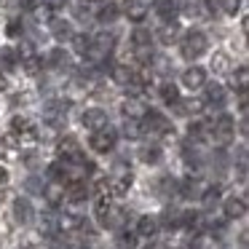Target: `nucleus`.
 <instances>
[{
	"label": "nucleus",
	"instance_id": "1",
	"mask_svg": "<svg viewBox=\"0 0 249 249\" xmlns=\"http://www.w3.org/2000/svg\"><path fill=\"white\" fill-rule=\"evenodd\" d=\"M233 134H236V124L231 115H217V121L209 126V137L214 140V145H231Z\"/></svg>",
	"mask_w": 249,
	"mask_h": 249
},
{
	"label": "nucleus",
	"instance_id": "2",
	"mask_svg": "<svg viewBox=\"0 0 249 249\" xmlns=\"http://www.w3.org/2000/svg\"><path fill=\"white\" fill-rule=\"evenodd\" d=\"M131 49H134V56L140 62H150L153 56V33L147 27H137L131 33Z\"/></svg>",
	"mask_w": 249,
	"mask_h": 249
},
{
	"label": "nucleus",
	"instance_id": "3",
	"mask_svg": "<svg viewBox=\"0 0 249 249\" xmlns=\"http://www.w3.org/2000/svg\"><path fill=\"white\" fill-rule=\"evenodd\" d=\"M179 51H182V56H185L188 62L198 59V56L206 51V35L198 33V30H190V33L182 38V46H179Z\"/></svg>",
	"mask_w": 249,
	"mask_h": 249
},
{
	"label": "nucleus",
	"instance_id": "4",
	"mask_svg": "<svg viewBox=\"0 0 249 249\" xmlns=\"http://www.w3.org/2000/svg\"><path fill=\"white\" fill-rule=\"evenodd\" d=\"M142 121H145V124H142V131H147V134H153V137H169L174 131L172 121L161 113H153V110L142 115Z\"/></svg>",
	"mask_w": 249,
	"mask_h": 249
},
{
	"label": "nucleus",
	"instance_id": "5",
	"mask_svg": "<svg viewBox=\"0 0 249 249\" xmlns=\"http://www.w3.org/2000/svg\"><path fill=\"white\" fill-rule=\"evenodd\" d=\"M56 153H59L62 163H78V166L86 163V156H83V150H81V145H78L75 137H65V140H59Z\"/></svg>",
	"mask_w": 249,
	"mask_h": 249
},
{
	"label": "nucleus",
	"instance_id": "6",
	"mask_svg": "<svg viewBox=\"0 0 249 249\" xmlns=\"http://www.w3.org/2000/svg\"><path fill=\"white\" fill-rule=\"evenodd\" d=\"M91 150H97V153H110L115 147V131L110 129V126H105V129H99V131H94L91 134Z\"/></svg>",
	"mask_w": 249,
	"mask_h": 249
},
{
	"label": "nucleus",
	"instance_id": "7",
	"mask_svg": "<svg viewBox=\"0 0 249 249\" xmlns=\"http://www.w3.org/2000/svg\"><path fill=\"white\" fill-rule=\"evenodd\" d=\"M131 182H134L131 172H126V169H118V172H115L113 177L107 179V190H110L113 196H124V193H129Z\"/></svg>",
	"mask_w": 249,
	"mask_h": 249
},
{
	"label": "nucleus",
	"instance_id": "8",
	"mask_svg": "<svg viewBox=\"0 0 249 249\" xmlns=\"http://www.w3.org/2000/svg\"><path fill=\"white\" fill-rule=\"evenodd\" d=\"M225 217L228 220H241L244 214H247V198H241V196H231V198H225Z\"/></svg>",
	"mask_w": 249,
	"mask_h": 249
},
{
	"label": "nucleus",
	"instance_id": "9",
	"mask_svg": "<svg viewBox=\"0 0 249 249\" xmlns=\"http://www.w3.org/2000/svg\"><path fill=\"white\" fill-rule=\"evenodd\" d=\"M86 196H89L86 179H72V182H67V188H65V198H67V201H72V204H81V201H86Z\"/></svg>",
	"mask_w": 249,
	"mask_h": 249
},
{
	"label": "nucleus",
	"instance_id": "10",
	"mask_svg": "<svg viewBox=\"0 0 249 249\" xmlns=\"http://www.w3.org/2000/svg\"><path fill=\"white\" fill-rule=\"evenodd\" d=\"M83 126H86V129H91V131L105 129V126H107V113H105V110H99V107L86 110V113H83Z\"/></svg>",
	"mask_w": 249,
	"mask_h": 249
},
{
	"label": "nucleus",
	"instance_id": "11",
	"mask_svg": "<svg viewBox=\"0 0 249 249\" xmlns=\"http://www.w3.org/2000/svg\"><path fill=\"white\" fill-rule=\"evenodd\" d=\"M182 83L190 89V91H196V89L206 86V72L201 70V67H188V70L182 72Z\"/></svg>",
	"mask_w": 249,
	"mask_h": 249
},
{
	"label": "nucleus",
	"instance_id": "12",
	"mask_svg": "<svg viewBox=\"0 0 249 249\" xmlns=\"http://www.w3.org/2000/svg\"><path fill=\"white\" fill-rule=\"evenodd\" d=\"M33 204H30L27 198H17L14 201V220L22 222V225H27V222H33Z\"/></svg>",
	"mask_w": 249,
	"mask_h": 249
},
{
	"label": "nucleus",
	"instance_id": "13",
	"mask_svg": "<svg viewBox=\"0 0 249 249\" xmlns=\"http://www.w3.org/2000/svg\"><path fill=\"white\" fill-rule=\"evenodd\" d=\"M204 190H206V185L201 182L198 177H188L182 185H179V193H182L185 198H201V196H204Z\"/></svg>",
	"mask_w": 249,
	"mask_h": 249
},
{
	"label": "nucleus",
	"instance_id": "14",
	"mask_svg": "<svg viewBox=\"0 0 249 249\" xmlns=\"http://www.w3.org/2000/svg\"><path fill=\"white\" fill-rule=\"evenodd\" d=\"M156 11H158V17H161L166 24H172L174 19H177V14H179V6H177V0H158Z\"/></svg>",
	"mask_w": 249,
	"mask_h": 249
},
{
	"label": "nucleus",
	"instance_id": "15",
	"mask_svg": "<svg viewBox=\"0 0 249 249\" xmlns=\"http://www.w3.org/2000/svg\"><path fill=\"white\" fill-rule=\"evenodd\" d=\"M65 113H67V107L62 102H49L43 107V118L49 121V124H54V126H59L62 121H65Z\"/></svg>",
	"mask_w": 249,
	"mask_h": 249
},
{
	"label": "nucleus",
	"instance_id": "16",
	"mask_svg": "<svg viewBox=\"0 0 249 249\" xmlns=\"http://www.w3.org/2000/svg\"><path fill=\"white\" fill-rule=\"evenodd\" d=\"M156 233H158V220H156V217L145 214V217H140V220H137V236L153 238Z\"/></svg>",
	"mask_w": 249,
	"mask_h": 249
},
{
	"label": "nucleus",
	"instance_id": "17",
	"mask_svg": "<svg viewBox=\"0 0 249 249\" xmlns=\"http://www.w3.org/2000/svg\"><path fill=\"white\" fill-rule=\"evenodd\" d=\"M126 17H129V22H145L147 6L142 0H129V3H126Z\"/></svg>",
	"mask_w": 249,
	"mask_h": 249
},
{
	"label": "nucleus",
	"instance_id": "18",
	"mask_svg": "<svg viewBox=\"0 0 249 249\" xmlns=\"http://www.w3.org/2000/svg\"><path fill=\"white\" fill-rule=\"evenodd\" d=\"M174 107H177L179 115H198L201 110H204V102H201V99H179Z\"/></svg>",
	"mask_w": 249,
	"mask_h": 249
},
{
	"label": "nucleus",
	"instance_id": "19",
	"mask_svg": "<svg viewBox=\"0 0 249 249\" xmlns=\"http://www.w3.org/2000/svg\"><path fill=\"white\" fill-rule=\"evenodd\" d=\"M51 33H54L56 40H70L72 38V27L70 22H65V19H51Z\"/></svg>",
	"mask_w": 249,
	"mask_h": 249
},
{
	"label": "nucleus",
	"instance_id": "20",
	"mask_svg": "<svg viewBox=\"0 0 249 249\" xmlns=\"http://www.w3.org/2000/svg\"><path fill=\"white\" fill-rule=\"evenodd\" d=\"M131 75H134V72L129 70V65H110V78H113L118 86H126V83L131 81Z\"/></svg>",
	"mask_w": 249,
	"mask_h": 249
},
{
	"label": "nucleus",
	"instance_id": "21",
	"mask_svg": "<svg viewBox=\"0 0 249 249\" xmlns=\"http://www.w3.org/2000/svg\"><path fill=\"white\" fill-rule=\"evenodd\" d=\"M147 110H145V105L140 102V99H129V102H124V115H126V121H137V118H142Z\"/></svg>",
	"mask_w": 249,
	"mask_h": 249
},
{
	"label": "nucleus",
	"instance_id": "22",
	"mask_svg": "<svg viewBox=\"0 0 249 249\" xmlns=\"http://www.w3.org/2000/svg\"><path fill=\"white\" fill-rule=\"evenodd\" d=\"M43 196L51 206H59L62 201H65V185H56V182L49 185V188H43Z\"/></svg>",
	"mask_w": 249,
	"mask_h": 249
},
{
	"label": "nucleus",
	"instance_id": "23",
	"mask_svg": "<svg viewBox=\"0 0 249 249\" xmlns=\"http://www.w3.org/2000/svg\"><path fill=\"white\" fill-rule=\"evenodd\" d=\"M188 134H190V140H204V137H209V124L206 121H190Z\"/></svg>",
	"mask_w": 249,
	"mask_h": 249
},
{
	"label": "nucleus",
	"instance_id": "24",
	"mask_svg": "<svg viewBox=\"0 0 249 249\" xmlns=\"http://www.w3.org/2000/svg\"><path fill=\"white\" fill-rule=\"evenodd\" d=\"M115 19H118V6H113V3H107V6H102L97 11V22H102V24H110Z\"/></svg>",
	"mask_w": 249,
	"mask_h": 249
},
{
	"label": "nucleus",
	"instance_id": "25",
	"mask_svg": "<svg viewBox=\"0 0 249 249\" xmlns=\"http://www.w3.org/2000/svg\"><path fill=\"white\" fill-rule=\"evenodd\" d=\"M206 99L214 105H222L225 102V86H220V83H209L206 86Z\"/></svg>",
	"mask_w": 249,
	"mask_h": 249
},
{
	"label": "nucleus",
	"instance_id": "26",
	"mask_svg": "<svg viewBox=\"0 0 249 249\" xmlns=\"http://www.w3.org/2000/svg\"><path fill=\"white\" fill-rule=\"evenodd\" d=\"M161 99H163L166 105H177V102H179L177 86H174V83H163V86H161Z\"/></svg>",
	"mask_w": 249,
	"mask_h": 249
},
{
	"label": "nucleus",
	"instance_id": "27",
	"mask_svg": "<svg viewBox=\"0 0 249 249\" xmlns=\"http://www.w3.org/2000/svg\"><path fill=\"white\" fill-rule=\"evenodd\" d=\"M72 49H75V54L86 56L89 49H91V38L89 35H72Z\"/></svg>",
	"mask_w": 249,
	"mask_h": 249
},
{
	"label": "nucleus",
	"instance_id": "28",
	"mask_svg": "<svg viewBox=\"0 0 249 249\" xmlns=\"http://www.w3.org/2000/svg\"><path fill=\"white\" fill-rule=\"evenodd\" d=\"M140 158H142L145 163H158V161H161V147H158V145H147V147H142Z\"/></svg>",
	"mask_w": 249,
	"mask_h": 249
},
{
	"label": "nucleus",
	"instance_id": "29",
	"mask_svg": "<svg viewBox=\"0 0 249 249\" xmlns=\"http://www.w3.org/2000/svg\"><path fill=\"white\" fill-rule=\"evenodd\" d=\"M161 225L169 228V231H174V228H179V212L177 209H166L161 217Z\"/></svg>",
	"mask_w": 249,
	"mask_h": 249
},
{
	"label": "nucleus",
	"instance_id": "30",
	"mask_svg": "<svg viewBox=\"0 0 249 249\" xmlns=\"http://www.w3.org/2000/svg\"><path fill=\"white\" fill-rule=\"evenodd\" d=\"M233 78H236V89H238V91L247 94V86H249V72H247V67L241 65L236 72H233Z\"/></svg>",
	"mask_w": 249,
	"mask_h": 249
},
{
	"label": "nucleus",
	"instance_id": "31",
	"mask_svg": "<svg viewBox=\"0 0 249 249\" xmlns=\"http://www.w3.org/2000/svg\"><path fill=\"white\" fill-rule=\"evenodd\" d=\"M204 204L206 206H214L217 201H220V185H206V190H204Z\"/></svg>",
	"mask_w": 249,
	"mask_h": 249
},
{
	"label": "nucleus",
	"instance_id": "32",
	"mask_svg": "<svg viewBox=\"0 0 249 249\" xmlns=\"http://www.w3.org/2000/svg\"><path fill=\"white\" fill-rule=\"evenodd\" d=\"M177 35H179V27L172 22V24H163V30L158 33V38H161V43H172Z\"/></svg>",
	"mask_w": 249,
	"mask_h": 249
},
{
	"label": "nucleus",
	"instance_id": "33",
	"mask_svg": "<svg viewBox=\"0 0 249 249\" xmlns=\"http://www.w3.org/2000/svg\"><path fill=\"white\" fill-rule=\"evenodd\" d=\"M124 137H126V140H140V137H142V126L137 124V121H126V124H124Z\"/></svg>",
	"mask_w": 249,
	"mask_h": 249
},
{
	"label": "nucleus",
	"instance_id": "34",
	"mask_svg": "<svg viewBox=\"0 0 249 249\" xmlns=\"http://www.w3.org/2000/svg\"><path fill=\"white\" fill-rule=\"evenodd\" d=\"M0 56H3V67H6V70H14V67L19 65V56H17V51H14V49H3V51H0Z\"/></svg>",
	"mask_w": 249,
	"mask_h": 249
},
{
	"label": "nucleus",
	"instance_id": "35",
	"mask_svg": "<svg viewBox=\"0 0 249 249\" xmlns=\"http://www.w3.org/2000/svg\"><path fill=\"white\" fill-rule=\"evenodd\" d=\"M49 65L51 67H65L67 65V54H65V49H54L49 54Z\"/></svg>",
	"mask_w": 249,
	"mask_h": 249
},
{
	"label": "nucleus",
	"instance_id": "36",
	"mask_svg": "<svg viewBox=\"0 0 249 249\" xmlns=\"http://www.w3.org/2000/svg\"><path fill=\"white\" fill-rule=\"evenodd\" d=\"M121 247L134 249V247H137V233H131V231H124V233H121Z\"/></svg>",
	"mask_w": 249,
	"mask_h": 249
},
{
	"label": "nucleus",
	"instance_id": "37",
	"mask_svg": "<svg viewBox=\"0 0 249 249\" xmlns=\"http://www.w3.org/2000/svg\"><path fill=\"white\" fill-rule=\"evenodd\" d=\"M212 67H214L217 72H225L228 70V56L225 54H217L214 59H212Z\"/></svg>",
	"mask_w": 249,
	"mask_h": 249
},
{
	"label": "nucleus",
	"instance_id": "38",
	"mask_svg": "<svg viewBox=\"0 0 249 249\" xmlns=\"http://www.w3.org/2000/svg\"><path fill=\"white\" fill-rule=\"evenodd\" d=\"M238 6H241V0H222V11L231 14V17L238 11Z\"/></svg>",
	"mask_w": 249,
	"mask_h": 249
},
{
	"label": "nucleus",
	"instance_id": "39",
	"mask_svg": "<svg viewBox=\"0 0 249 249\" xmlns=\"http://www.w3.org/2000/svg\"><path fill=\"white\" fill-rule=\"evenodd\" d=\"M6 35H8V38H19V35H22V24H19V22H11V24L6 27Z\"/></svg>",
	"mask_w": 249,
	"mask_h": 249
},
{
	"label": "nucleus",
	"instance_id": "40",
	"mask_svg": "<svg viewBox=\"0 0 249 249\" xmlns=\"http://www.w3.org/2000/svg\"><path fill=\"white\" fill-rule=\"evenodd\" d=\"M22 65H24V70H27V72H38V70H40V59H38V56H33V59L22 62Z\"/></svg>",
	"mask_w": 249,
	"mask_h": 249
},
{
	"label": "nucleus",
	"instance_id": "41",
	"mask_svg": "<svg viewBox=\"0 0 249 249\" xmlns=\"http://www.w3.org/2000/svg\"><path fill=\"white\" fill-rule=\"evenodd\" d=\"M6 185H8V169L0 166V188H6Z\"/></svg>",
	"mask_w": 249,
	"mask_h": 249
},
{
	"label": "nucleus",
	"instance_id": "42",
	"mask_svg": "<svg viewBox=\"0 0 249 249\" xmlns=\"http://www.w3.org/2000/svg\"><path fill=\"white\" fill-rule=\"evenodd\" d=\"M19 3H22V8H30V11H33V8H38L40 0H19Z\"/></svg>",
	"mask_w": 249,
	"mask_h": 249
},
{
	"label": "nucleus",
	"instance_id": "43",
	"mask_svg": "<svg viewBox=\"0 0 249 249\" xmlns=\"http://www.w3.org/2000/svg\"><path fill=\"white\" fill-rule=\"evenodd\" d=\"M145 249H169V247H166V244H158V241H153V244H147Z\"/></svg>",
	"mask_w": 249,
	"mask_h": 249
},
{
	"label": "nucleus",
	"instance_id": "44",
	"mask_svg": "<svg viewBox=\"0 0 249 249\" xmlns=\"http://www.w3.org/2000/svg\"><path fill=\"white\" fill-rule=\"evenodd\" d=\"M3 89H6V78L0 75V91H3Z\"/></svg>",
	"mask_w": 249,
	"mask_h": 249
},
{
	"label": "nucleus",
	"instance_id": "45",
	"mask_svg": "<svg viewBox=\"0 0 249 249\" xmlns=\"http://www.w3.org/2000/svg\"><path fill=\"white\" fill-rule=\"evenodd\" d=\"M179 3H190V6H193V0H177V6H179ZM190 6H188V8H190Z\"/></svg>",
	"mask_w": 249,
	"mask_h": 249
},
{
	"label": "nucleus",
	"instance_id": "46",
	"mask_svg": "<svg viewBox=\"0 0 249 249\" xmlns=\"http://www.w3.org/2000/svg\"><path fill=\"white\" fill-rule=\"evenodd\" d=\"M81 249H91V247H81Z\"/></svg>",
	"mask_w": 249,
	"mask_h": 249
}]
</instances>
